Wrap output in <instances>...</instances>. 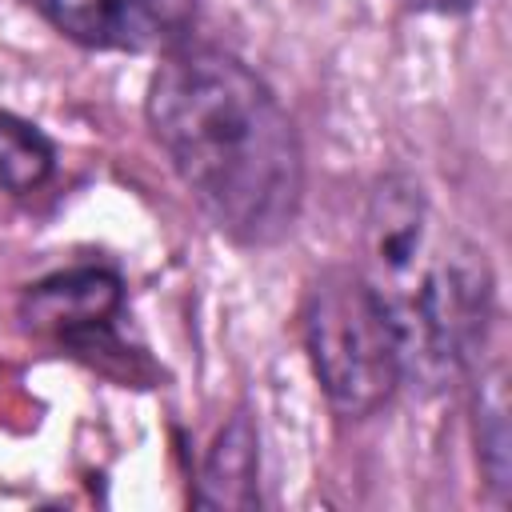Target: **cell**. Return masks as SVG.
<instances>
[{"label":"cell","mask_w":512,"mask_h":512,"mask_svg":"<svg viewBox=\"0 0 512 512\" xmlns=\"http://www.w3.org/2000/svg\"><path fill=\"white\" fill-rule=\"evenodd\" d=\"M148 124L176 176L240 244L280 240L304 192L296 128L268 84L220 48H176L152 76Z\"/></svg>","instance_id":"cell-1"},{"label":"cell","mask_w":512,"mask_h":512,"mask_svg":"<svg viewBox=\"0 0 512 512\" xmlns=\"http://www.w3.org/2000/svg\"><path fill=\"white\" fill-rule=\"evenodd\" d=\"M304 344L312 372L340 416H368L392 400L404 376L396 324L364 272L332 268L304 300Z\"/></svg>","instance_id":"cell-2"},{"label":"cell","mask_w":512,"mask_h":512,"mask_svg":"<svg viewBox=\"0 0 512 512\" xmlns=\"http://www.w3.org/2000/svg\"><path fill=\"white\" fill-rule=\"evenodd\" d=\"M32 8L64 36L116 52L172 48L196 16V0H32Z\"/></svg>","instance_id":"cell-3"},{"label":"cell","mask_w":512,"mask_h":512,"mask_svg":"<svg viewBox=\"0 0 512 512\" xmlns=\"http://www.w3.org/2000/svg\"><path fill=\"white\" fill-rule=\"evenodd\" d=\"M124 304L120 280L104 268H72L40 280L24 296V320L64 344H92L104 336Z\"/></svg>","instance_id":"cell-4"},{"label":"cell","mask_w":512,"mask_h":512,"mask_svg":"<svg viewBox=\"0 0 512 512\" xmlns=\"http://www.w3.org/2000/svg\"><path fill=\"white\" fill-rule=\"evenodd\" d=\"M204 508H252L256 504V428L248 412H236L228 428L216 436L204 472L200 496Z\"/></svg>","instance_id":"cell-5"},{"label":"cell","mask_w":512,"mask_h":512,"mask_svg":"<svg viewBox=\"0 0 512 512\" xmlns=\"http://www.w3.org/2000/svg\"><path fill=\"white\" fill-rule=\"evenodd\" d=\"M52 168H56L52 140L36 124L12 112H0V188L28 196L48 184Z\"/></svg>","instance_id":"cell-6"},{"label":"cell","mask_w":512,"mask_h":512,"mask_svg":"<svg viewBox=\"0 0 512 512\" xmlns=\"http://www.w3.org/2000/svg\"><path fill=\"white\" fill-rule=\"evenodd\" d=\"M436 4H456V0H436Z\"/></svg>","instance_id":"cell-7"}]
</instances>
